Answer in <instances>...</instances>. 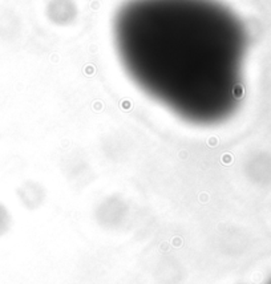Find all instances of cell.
Wrapping results in <instances>:
<instances>
[{
	"instance_id": "obj_2",
	"label": "cell",
	"mask_w": 271,
	"mask_h": 284,
	"mask_svg": "<svg viewBox=\"0 0 271 284\" xmlns=\"http://www.w3.org/2000/svg\"><path fill=\"white\" fill-rule=\"evenodd\" d=\"M269 284H271V280H270V282H269Z\"/></svg>"
},
{
	"instance_id": "obj_1",
	"label": "cell",
	"mask_w": 271,
	"mask_h": 284,
	"mask_svg": "<svg viewBox=\"0 0 271 284\" xmlns=\"http://www.w3.org/2000/svg\"><path fill=\"white\" fill-rule=\"evenodd\" d=\"M7 226H8V216H7L4 209L0 206V234H3L5 231Z\"/></svg>"
}]
</instances>
